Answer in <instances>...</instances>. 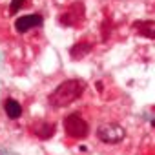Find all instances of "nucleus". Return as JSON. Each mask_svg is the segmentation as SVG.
<instances>
[{"label": "nucleus", "mask_w": 155, "mask_h": 155, "mask_svg": "<svg viewBox=\"0 0 155 155\" xmlns=\"http://www.w3.org/2000/svg\"><path fill=\"white\" fill-rule=\"evenodd\" d=\"M84 90H86V84L79 79L64 80L51 91V95L48 97V102L53 108H66V106L73 104L75 100H79L82 97Z\"/></svg>", "instance_id": "nucleus-1"}, {"label": "nucleus", "mask_w": 155, "mask_h": 155, "mask_svg": "<svg viewBox=\"0 0 155 155\" xmlns=\"http://www.w3.org/2000/svg\"><path fill=\"white\" fill-rule=\"evenodd\" d=\"M97 137L106 144H117L126 137V130L117 122H104L97 128Z\"/></svg>", "instance_id": "nucleus-2"}, {"label": "nucleus", "mask_w": 155, "mask_h": 155, "mask_svg": "<svg viewBox=\"0 0 155 155\" xmlns=\"http://www.w3.org/2000/svg\"><path fill=\"white\" fill-rule=\"evenodd\" d=\"M64 130H66V135H70L73 139H84V137H88V133H90L88 122L77 113H71L68 117H64Z\"/></svg>", "instance_id": "nucleus-3"}, {"label": "nucleus", "mask_w": 155, "mask_h": 155, "mask_svg": "<svg viewBox=\"0 0 155 155\" xmlns=\"http://www.w3.org/2000/svg\"><path fill=\"white\" fill-rule=\"evenodd\" d=\"M38 26H42V16L40 15H24V16L16 18V22H15V29L18 33H26V31H29L33 28H38Z\"/></svg>", "instance_id": "nucleus-4"}, {"label": "nucleus", "mask_w": 155, "mask_h": 155, "mask_svg": "<svg viewBox=\"0 0 155 155\" xmlns=\"http://www.w3.org/2000/svg\"><path fill=\"white\" fill-rule=\"evenodd\" d=\"M4 109H6V115L9 119H20L22 117V106L15 99H7L4 102Z\"/></svg>", "instance_id": "nucleus-5"}, {"label": "nucleus", "mask_w": 155, "mask_h": 155, "mask_svg": "<svg viewBox=\"0 0 155 155\" xmlns=\"http://www.w3.org/2000/svg\"><path fill=\"white\" fill-rule=\"evenodd\" d=\"M135 29L142 35V37H148V38H155V22L151 20H144V22H137L135 24Z\"/></svg>", "instance_id": "nucleus-6"}, {"label": "nucleus", "mask_w": 155, "mask_h": 155, "mask_svg": "<svg viewBox=\"0 0 155 155\" xmlns=\"http://www.w3.org/2000/svg\"><path fill=\"white\" fill-rule=\"evenodd\" d=\"M37 137L40 139H49L53 133H55V124H49V122H40L38 124V130L35 131Z\"/></svg>", "instance_id": "nucleus-7"}, {"label": "nucleus", "mask_w": 155, "mask_h": 155, "mask_svg": "<svg viewBox=\"0 0 155 155\" xmlns=\"http://www.w3.org/2000/svg\"><path fill=\"white\" fill-rule=\"evenodd\" d=\"M24 2H26V0H13V2H11V13H16L22 6H24Z\"/></svg>", "instance_id": "nucleus-8"}, {"label": "nucleus", "mask_w": 155, "mask_h": 155, "mask_svg": "<svg viewBox=\"0 0 155 155\" xmlns=\"http://www.w3.org/2000/svg\"><path fill=\"white\" fill-rule=\"evenodd\" d=\"M151 126H155V121H151Z\"/></svg>", "instance_id": "nucleus-9"}]
</instances>
